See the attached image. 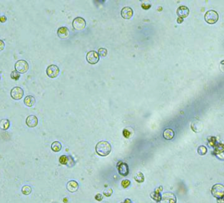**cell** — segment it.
I'll use <instances>...</instances> for the list:
<instances>
[{"label":"cell","instance_id":"6da1fadb","mask_svg":"<svg viewBox=\"0 0 224 203\" xmlns=\"http://www.w3.org/2000/svg\"><path fill=\"white\" fill-rule=\"evenodd\" d=\"M95 150L98 155L106 157L110 153L111 151V145L107 141H100L96 144Z\"/></svg>","mask_w":224,"mask_h":203},{"label":"cell","instance_id":"7a4b0ae2","mask_svg":"<svg viewBox=\"0 0 224 203\" xmlns=\"http://www.w3.org/2000/svg\"><path fill=\"white\" fill-rule=\"evenodd\" d=\"M212 195L216 199H222L224 197V185L217 184L212 186L211 189Z\"/></svg>","mask_w":224,"mask_h":203},{"label":"cell","instance_id":"3957f363","mask_svg":"<svg viewBox=\"0 0 224 203\" xmlns=\"http://www.w3.org/2000/svg\"><path fill=\"white\" fill-rule=\"evenodd\" d=\"M219 19V16L216 11L209 10L205 13V20L209 24H214Z\"/></svg>","mask_w":224,"mask_h":203},{"label":"cell","instance_id":"277c9868","mask_svg":"<svg viewBox=\"0 0 224 203\" xmlns=\"http://www.w3.org/2000/svg\"><path fill=\"white\" fill-rule=\"evenodd\" d=\"M15 70L19 73L22 74L25 73L29 70V64H28V62L24 60H20L15 63Z\"/></svg>","mask_w":224,"mask_h":203},{"label":"cell","instance_id":"5b68a950","mask_svg":"<svg viewBox=\"0 0 224 203\" xmlns=\"http://www.w3.org/2000/svg\"><path fill=\"white\" fill-rule=\"evenodd\" d=\"M72 26L73 28L76 30L81 31L85 28L86 26H87V22H86L85 20L83 18H81V17H77V18L75 19L73 21Z\"/></svg>","mask_w":224,"mask_h":203},{"label":"cell","instance_id":"8992f818","mask_svg":"<svg viewBox=\"0 0 224 203\" xmlns=\"http://www.w3.org/2000/svg\"><path fill=\"white\" fill-rule=\"evenodd\" d=\"M46 73H47L48 77H49L50 78H56L59 75L60 69L57 66L51 64L47 67V70H46Z\"/></svg>","mask_w":224,"mask_h":203},{"label":"cell","instance_id":"52a82bcc","mask_svg":"<svg viewBox=\"0 0 224 203\" xmlns=\"http://www.w3.org/2000/svg\"><path fill=\"white\" fill-rule=\"evenodd\" d=\"M160 203H176V197L171 192L164 193L161 196Z\"/></svg>","mask_w":224,"mask_h":203},{"label":"cell","instance_id":"ba28073f","mask_svg":"<svg viewBox=\"0 0 224 203\" xmlns=\"http://www.w3.org/2000/svg\"><path fill=\"white\" fill-rule=\"evenodd\" d=\"M24 96V90L20 87H15L11 90V96L13 100H19Z\"/></svg>","mask_w":224,"mask_h":203},{"label":"cell","instance_id":"9c48e42d","mask_svg":"<svg viewBox=\"0 0 224 203\" xmlns=\"http://www.w3.org/2000/svg\"><path fill=\"white\" fill-rule=\"evenodd\" d=\"M87 61L91 64H96L100 60V56L97 52L94 51H89L86 56Z\"/></svg>","mask_w":224,"mask_h":203},{"label":"cell","instance_id":"30bf717a","mask_svg":"<svg viewBox=\"0 0 224 203\" xmlns=\"http://www.w3.org/2000/svg\"><path fill=\"white\" fill-rule=\"evenodd\" d=\"M117 168L121 176H127L129 173L128 165L126 162L123 161L119 162V163L117 165Z\"/></svg>","mask_w":224,"mask_h":203},{"label":"cell","instance_id":"8fae6325","mask_svg":"<svg viewBox=\"0 0 224 203\" xmlns=\"http://www.w3.org/2000/svg\"><path fill=\"white\" fill-rule=\"evenodd\" d=\"M134 15V11L130 7H125L121 11V15L124 19H131Z\"/></svg>","mask_w":224,"mask_h":203},{"label":"cell","instance_id":"7c38bea8","mask_svg":"<svg viewBox=\"0 0 224 203\" xmlns=\"http://www.w3.org/2000/svg\"><path fill=\"white\" fill-rule=\"evenodd\" d=\"M26 124L30 128L36 127L38 125V119L36 115H30L28 116L26 119Z\"/></svg>","mask_w":224,"mask_h":203},{"label":"cell","instance_id":"4fadbf2b","mask_svg":"<svg viewBox=\"0 0 224 203\" xmlns=\"http://www.w3.org/2000/svg\"><path fill=\"white\" fill-rule=\"evenodd\" d=\"M176 13L179 18H186L188 17L189 14V9L185 6H180L178 8Z\"/></svg>","mask_w":224,"mask_h":203},{"label":"cell","instance_id":"5bb4252c","mask_svg":"<svg viewBox=\"0 0 224 203\" xmlns=\"http://www.w3.org/2000/svg\"><path fill=\"white\" fill-rule=\"evenodd\" d=\"M163 191V187L160 186L159 187L156 188L153 192H152L150 194V197L152 199H153L154 201L156 202H160L161 199V192Z\"/></svg>","mask_w":224,"mask_h":203},{"label":"cell","instance_id":"9a60e30c","mask_svg":"<svg viewBox=\"0 0 224 203\" xmlns=\"http://www.w3.org/2000/svg\"><path fill=\"white\" fill-rule=\"evenodd\" d=\"M66 187L68 191L70 193H74L77 191L79 189V184L75 180H70L68 182L66 185Z\"/></svg>","mask_w":224,"mask_h":203},{"label":"cell","instance_id":"2e32d148","mask_svg":"<svg viewBox=\"0 0 224 203\" xmlns=\"http://www.w3.org/2000/svg\"><path fill=\"white\" fill-rule=\"evenodd\" d=\"M57 34L60 38L61 39H66L68 38L69 34H70V31L68 29V28L65 26H62L58 28V31H57Z\"/></svg>","mask_w":224,"mask_h":203},{"label":"cell","instance_id":"e0dca14e","mask_svg":"<svg viewBox=\"0 0 224 203\" xmlns=\"http://www.w3.org/2000/svg\"><path fill=\"white\" fill-rule=\"evenodd\" d=\"M163 138L167 140H170L174 137V132L171 128H166L163 132Z\"/></svg>","mask_w":224,"mask_h":203},{"label":"cell","instance_id":"ac0fdd59","mask_svg":"<svg viewBox=\"0 0 224 203\" xmlns=\"http://www.w3.org/2000/svg\"><path fill=\"white\" fill-rule=\"evenodd\" d=\"M24 104L28 107H30V108L32 107L33 105L35 104L36 99L33 96L28 95L25 97V98L24 100Z\"/></svg>","mask_w":224,"mask_h":203},{"label":"cell","instance_id":"d6986e66","mask_svg":"<svg viewBox=\"0 0 224 203\" xmlns=\"http://www.w3.org/2000/svg\"><path fill=\"white\" fill-rule=\"evenodd\" d=\"M10 127V121L9 119H4L0 120V129L7 130Z\"/></svg>","mask_w":224,"mask_h":203},{"label":"cell","instance_id":"ffe728a7","mask_svg":"<svg viewBox=\"0 0 224 203\" xmlns=\"http://www.w3.org/2000/svg\"><path fill=\"white\" fill-rule=\"evenodd\" d=\"M51 149L54 152H59L62 149V144L59 142H54L51 144Z\"/></svg>","mask_w":224,"mask_h":203},{"label":"cell","instance_id":"44dd1931","mask_svg":"<svg viewBox=\"0 0 224 203\" xmlns=\"http://www.w3.org/2000/svg\"><path fill=\"white\" fill-rule=\"evenodd\" d=\"M144 175L141 172H137L134 175V179L135 181L138 183H142L144 182Z\"/></svg>","mask_w":224,"mask_h":203},{"label":"cell","instance_id":"7402d4cb","mask_svg":"<svg viewBox=\"0 0 224 203\" xmlns=\"http://www.w3.org/2000/svg\"><path fill=\"white\" fill-rule=\"evenodd\" d=\"M22 193L24 195H29L31 193V187L28 185H24L22 188Z\"/></svg>","mask_w":224,"mask_h":203},{"label":"cell","instance_id":"603a6c76","mask_svg":"<svg viewBox=\"0 0 224 203\" xmlns=\"http://www.w3.org/2000/svg\"><path fill=\"white\" fill-rule=\"evenodd\" d=\"M68 161H69V156L62 155L59 158L60 163L63 165H67Z\"/></svg>","mask_w":224,"mask_h":203},{"label":"cell","instance_id":"cb8c5ba5","mask_svg":"<svg viewBox=\"0 0 224 203\" xmlns=\"http://www.w3.org/2000/svg\"><path fill=\"white\" fill-rule=\"evenodd\" d=\"M11 78L13 80H19L21 78V73L16 70L13 71L11 73Z\"/></svg>","mask_w":224,"mask_h":203},{"label":"cell","instance_id":"d4e9b609","mask_svg":"<svg viewBox=\"0 0 224 203\" xmlns=\"http://www.w3.org/2000/svg\"><path fill=\"white\" fill-rule=\"evenodd\" d=\"M98 54L100 56L105 57L108 55V51L105 48H100L98 51Z\"/></svg>","mask_w":224,"mask_h":203},{"label":"cell","instance_id":"484cf974","mask_svg":"<svg viewBox=\"0 0 224 203\" xmlns=\"http://www.w3.org/2000/svg\"><path fill=\"white\" fill-rule=\"evenodd\" d=\"M206 152H207V149H206V147L203 146V145H201V146H200L198 148V153L200 155H205Z\"/></svg>","mask_w":224,"mask_h":203},{"label":"cell","instance_id":"4316f807","mask_svg":"<svg viewBox=\"0 0 224 203\" xmlns=\"http://www.w3.org/2000/svg\"><path fill=\"white\" fill-rule=\"evenodd\" d=\"M131 185V181L129 179H123L121 182V185L123 188H127Z\"/></svg>","mask_w":224,"mask_h":203},{"label":"cell","instance_id":"83f0119b","mask_svg":"<svg viewBox=\"0 0 224 203\" xmlns=\"http://www.w3.org/2000/svg\"><path fill=\"white\" fill-rule=\"evenodd\" d=\"M112 193H113V189L110 187L106 188L104 191V195L106 197H110L112 195Z\"/></svg>","mask_w":224,"mask_h":203},{"label":"cell","instance_id":"f1b7e54d","mask_svg":"<svg viewBox=\"0 0 224 203\" xmlns=\"http://www.w3.org/2000/svg\"><path fill=\"white\" fill-rule=\"evenodd\" d=\"M123 136H124L125 137V138H129V137H130V136H131V132H129L128 130H127V129H125L124 130H123Z\"/></svg>","mask_w":224,"mask_h":203},{"label":"cell","instance_id":"f546056e","mask_svg":"<svg viewBox=\"0 0 224 203\" xmlns=\"http://www.w3.org/2000/svg\"><path fill=\"white\" fill-rule=\"evenodd\" d=\"M151 4H142V7L143 9L145 10H148L149 9V8L151 7Z\"/></svg>","mask_w":224,"mask_h":203},{"label":"cell","instance_id":"4dcf8cb0","mask_svg":"<svg viewBox=\"0 0 224 203\" xmlns=\"http://www.w3.org/2000/svg\"><path fill=\"white\" fill-rule=\"evenodd\" d=\"M95 199L98 201H101L103 199V196L100 193L97 194V195L95 196Z\"/></svg>","mask_w":224,"mask_h":203},{"label":"cell","instance_id":"1f68e13d","mask_svg":"<svg viewBox=\"0 0 224 203\" xmlns=\"http://www.w3.org/2000/svg\"><path fill=\"white\" fill-rule=\"evenodd\" d=\"M4 48H5V43L4 42V41H2V40L0 39V51L4 50Z\"/></svg>","mask_w":224,"mask_h":203},{"label":"cell","instance_id":"d6a6232c","mask_svg":"<svg viewBox=\"0 0 224 203\" xmlns=\"http://www.w3.org/2000/svg\"><path fill=\"white\" fill-rule=\"evenodd\" d=\"M220 70L222 71L223 73H224V61H222L220 62Z\"/></svg>","mask_w":224,"mask_h":203},{"label":"cell","instance_id":"836d02e7","mask_svg":"<svg viewBox=\"0 0 224 203\" xmlns=\"http://www.w3.org/2000/svg\"><path fill=\"white\" fill-rule=\"evenodd\" d=\"M7 21V17L5 16H0V22H2V23H4Z\"/></svg>","mask_w":224,"mask_h":203},{"label":"cell","instance_id":"e575fe53","mask_svg":"<svg viewBox=\"0 0 224 203\" xmlns=\"http://www.w3.org/2000/svg\"><path fill=\"white\" fill-rule=\"evenodd\" d=\"M121 203H133V202L131 201V199H125L124 201H123V202H121Z\"/></svg>","mask_w":224,"mask_h":203},{"label":"cell","instance_id":"d590c367","mask_svg":"<svg viewBox=\"0 0 224 203\" xmlns=\"http://www.w3.org/2000/svg\"><path fill=\"white\" fill-rule=\"evenodd\" d=\"M183 21V19H182V18H179V17H178V21H177V22H178V23H179V24H180V23H182V22Z\"/></svg>","mask_w":224,"mask_h":203},{"label":"cell","instance_id":"8d00e7d4","mask_svg":"<svg viewBox=\"0 0 224 203\" xmlns=\"http://www.w3.org/2000/svg\"><path fill=\"white\" fill-rule=\"evenodd\" d=\"M0 80H1V76H0Z\"/></svg>","mask_w":224,"mask_h":203}]
</instances>
